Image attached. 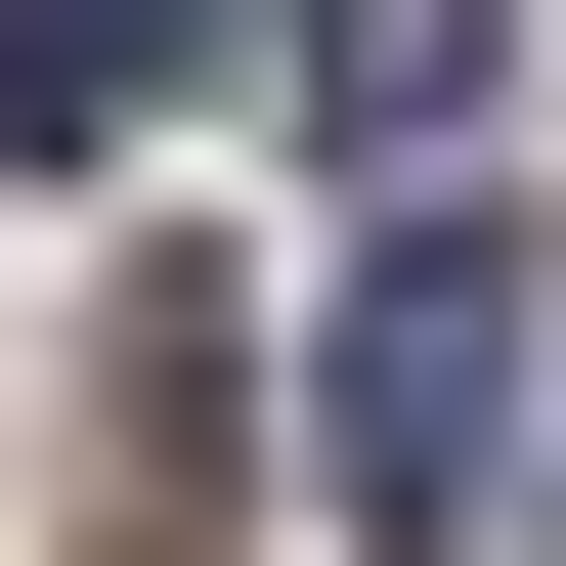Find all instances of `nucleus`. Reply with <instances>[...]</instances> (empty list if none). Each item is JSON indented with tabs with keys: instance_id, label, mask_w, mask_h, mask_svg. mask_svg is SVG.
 I'll return each mask as SVG.
<instances>
[{
	"instance_id": "2",
	"label": "nucleus",
	"mask_w": 566,
	"mask_h": 566,
	"mask_svg": "<svg viewBox=\"0 0 566 566\" xmlns=\"http://www.w3.org/2000/svg\"><path fill=\"white\" fill-rule=\"evenodd\" d=\"M480 87H523V0H305V132L349 175H480Z\"/></svg>"
},
{
	"instance_id": "3",
	"label": "nucleus",
	"mask_w": 566,
	"mask_h": 566,
	"mask_svg": "<svg viewBox=\"0 0 566 566\" xmlns=\"http://www.w3.org/2000/svg\"><path fill=\"white\" fill-rule=\"evenodd\" d=\"M132 87H175V0H0V132H44V175L132 132Z\"/></svg>"
},
{
	"instance_id": "1",
	"label": "nucleus",
	"mask_w": 566,
	"mask_h": 566,
	"mask_svg": "<svg viewBox=\"0 0 566 566\" xmlns=\"http://www.w3.org/2000/svg\"><path fill=\"white\" fill-rule=\"evenodd\" d=\"M523 349H566V305L480 262V218H392V262H349V349H305V480H349L392 566H523Z\"/></svg>"
}]
</instances>
